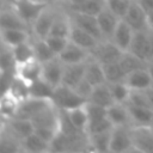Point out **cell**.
Listing matches in <instances>:
<instances>
[{
    "mask_svg": "<svg viewBox=\"0 0 153 153\" xmlns=\"http://www.w3.org/2000/svg\"><path fill=\"white\" fill-rule=\"evenodd\" d=\"M31 121L33 123L35 133L50 143L60 131V109L53 104L35 116Z\"/></svg>",
    "mask_w": 153,
    "mask_h": 153,
    "instance_id": "obj_1",
    "label": "cell"
},
{
    "mask_svg": "<svg viewBox=\"0 0 153 153\" xmlns=\"http://www.w3.org/2000/svg\"><path fill=\"white\" fill-rule=\"evenodd\" d=\"M90 151L88 135L86 133L65 134L59 131L55 139L50 142L49 152H80L87 153Z\"/></svg>",
    "mask_w": 153,
    "mask_h": 153,
    "instance_id": "obj_2",
    "label": "cell"
},
{
    "mask_svg": "<svg viewBox=\"0 0 153 153\" xmlns=\"http://www.w3.org/2000/svg\"><path fill=\"white\" fill-rule=\"evenodd\" d=\"M147 63L153 60V31L148 27L141 31H135L129 50Z\"/></svg>",
    "mask_w": 153,
    "mask_h": 153,
    "instance_id": "obj_3",
    "label": "cell"
},
{
    "mask_svg": "<svg viewBox=\"0 0 153 153\" xmlns=\"http://www.w3.org/2000/svg\"><path fill=\"white\" fill-rule=\"evenodd\" d=\"M11 5L20 18L31 27L37 17L50 5V2L41 0H16Z\"/></svg>",
    "mask_w": 153,
    "mask_h": 153,
    "instance_id": "obj_4",
    "label": "cell"
},
{
    "mask_svg": "<svg viewBox=\"0 0 153 153\" xmlns=\"http://www.w3.org/2000/svg\"><path fill=\"white\" fill-rule=\"evenodd\" d=\"M51 100L54 105L60 110H68L87 103V100H85L81 96H79L74 88L65 85H60L55 88Z\"/></svg>",
    "mask_w": 153,
    "mask_h": 153,
    "instance_id": "obj_5",
    "label": "cell"
},
{
    "mask_svg": "<svg viewBox=\"0 0 153 153\" xmlns=\"http://www.w3.org/2000/svg\"><path fill=\"white\" fill-rule=\"evenodd\" d=\"M59 8L54 5H49L31 25V33L35 38H47L50 33L51 26L56 18Z\"/></svg>",
    "mask_w": 153,
    "mask_h": 153,
    "instance_id": "obj_6",
    "label": "cell"
},
{
    "mask_svg": "<svg viewBox=\"0 0 153 153\" xmlns=\"http://www.w3.org/2000/svg\"><path fill=\"white\" fill-rule=\"evenodd\" d=\"M123 53L124 51L121 50L112 41L103 39L99 41V43L91 50V57H93L102 65H106L120 61Z\"/></svg>",
    "mask_w": 153,
    "mask_h": 153,
    "instance_id": "obj_7",
    "label": "cell"
},
{
    "mask_svg": "<svg viewBox=\"0 0 153 153\" xmlns=\"http://www.w3.org/2000/svg\"><path fill=\"white\" fill-rule=\"evenodd\" d=\"M1 127L5 128L16 137H18L20 141L35 131L33 123L31 120L18 117V116H14L7 120L1 118Z\"/></svg>",
    "mask_w": 153,
    "mask_h": 153,
    "instance_id": "obj_8",
    "label": "cell"
},
{
    "mask_svg": "<svg viewBox=\"0 0 153 153\" xmlns=\"http://www.w3.org/2000/svg\"><path fill=\"white\" fill-rule=\"evenodd\" d=\"M131 147L130 127H114L110 136V153H126Z\"/></svg>",
    "mask_w": 153,
    "mask_h": 153,
    "instance_id": "obj_9",
    "label": "cell"
},
{
    "mask_svg": "<svg viewBox=\"0 0 153 153\" xmlns=\"http://www.w3.org/2000/svg\"><path fill=\"white\" fill-rule=\"evenodd\" d=\"M67 12H68L69 18H71V20H72V23L74 25L79 26L82 30L87 31L88 33L93 35L99 41H103L104 39L103 38V35L100 32L99 25H98L97 16H91V14H86V13H81V12H74V11H67Z\"/></svg>",
    "mask_w": 153,
    "mask_h": 153,
    "instance_id": "obj_10",
    "label": "cell"
},
{
    "mask_svg": "<svg viewBox=\"0 0 153 153\" xmlns=\"http://www.w3.org/2000/svg\"><path fill=\"white\" fill-rule=\"evenodd\" d=\"M51 99H42V98H35V97H29L24 100L20 102V106L18 110L17 116L32 120L35 116H37L39 112L53 105Z\"/></svg>",
    "mask_w": 153,
    "mask_h": 153,
    "instance_id": "obj_11",
    "label": "cell"
},
{
    "mask_svg": "<svg viewBox=\"0 0 153 153\" xmlns=\"http://www.w3.org/2000/svg\"><path fill=\"white\" fill-rule=\"evenodd\" d=\"M133 146L145 153H153V126L130 127Z\"/></svg>",
    "mask_w": 153,
    "mask_h": 153,
    "instance_id": "obj_12",
    "label": "cell"
},
{
    "mask_svg": "<svg viewBox=\"0 0 153 153\" xmlns=\"http://www.w3.org/2000/svg\"><path fill=\"white\" fill-rule=\"evenodd\" d=\"M42 71H43V63L39 62L37 59H32L30 61L17 65L16 75L30 85L42 78Z\"/></svg>",
    "mask_w": 153,
    "mask_h": 153,
    "instance_id": "obj_13",
    "label": "cell"
},
{
    "mask_svg": "<svg viewBox=\"0 0 153 153\" xmlns=\"http://www.w3.org/2000/svg\"><path fill=\"white\" fill-rule=\"evenodd\" d=\"M123 20L129 24L134 31H141L148 27L147 25V11L137 2L133 1L129 10L127 11Z\"/></svg>",
    "mask_w": 153,
    "mask_h": 153,
    "instance_id": "obj_14",
    "label": "cell"
},
{
    "mask_svg": "<svg viewBox=\"0 0 153 153\" xmlns=\"http://www.w3.org/2000/svg\"><path fill=\"white\" fill-rule=\"evenodd\" d=\"M63 69L65 63L57 57L43 63V71H42V78L48 81L53 87H57L62 84V76H63Z\"/></svg>",
    "mask_w": 153,
    "mask_h": 153,
    "instance_id": "obj_15",
    "label": "cell"
},
{
    "mask_svg": "<svg viewBox=\"0 0 153 153\" xmlns=\"http://www.w3.org/2000/svg\"><path fill=\"white\" fill-rule=\"evenodd\" d=\"M8 6H2L0 13V29H22L30 30L31 27L20 18V16L16 12L11 4L7 2Z\"/></svg>",
    "mask_w": 153,
    "mask_h": 153,
    "instance_id": "obj_16",
    "label": "cell"
},
{
    "mask_svg": "<svg viewBox=\"0 0 153 153\" xmlns=\"http://www.w3.org/2000/svg\"><path fill=\"white\" fill-rule=\"evenodd\" d=\"M124 82L128 85L130 90H140L145 91L153 86L152 76L148 72V68H139L136 71H133L128 73L124 78Z\"/></svg>",
    "mask_w": 153,
    "mask_h": 153,
    "instance_id": "obj_17",
    "label": "cell"
},
{
    "mask_svg": "<svg viewBox=\"0 0 153 153\" xmlns=\"http://www.w3.org/2000/svg\"><path fill=\"white\" fill-rule=\"evenodd\" d=\"M91 57V54L88 50L79 47L78 44L73 42H68L63 51L59 55V59L65 65H74V63H82L86 62Z\"/></svg>",
    "mask_w": 153,
    "mask_h": 153,
    "instance_id": "obj_18",
    "label": "cell"
},
{
    "mask_svg": "<svg viewBox=\"0 0 153 153\" xmlns=\"http://www.w3.org/2000/svg\"><path fill=\"white\" fill-rule=\"evenodd\" d=\"M134 33H135V31L133 30V27L129 24H127L123 19H121L112 37L110 38V41H112L121 50L128 51L130 48V44L133 42Z\"/></svg>",
    "mask_w": 153,
    "mask_h": 153,
    "instance_id": "obj_19",
    "label": "cell"
},
{
    "mask_svg": "<svg viewBox=\"0 0 153 153\" xmlns=\"http://www.w3.org/2000/svg\"><path fill=\"white\" fill-rule=\"evenodd\" d=\"M131 127H149L153 126V109L127 104Z\"/></svg>",
    "mask_w": 153,
    "mask_h": 153,
    "instance_id": "obj_20",
    "label": "cell"
},
{
    "mask_svg": "<svg viewBox=\"0 0 153 153\" xmlns=\"http://www.w3.org/2000/svg\"><path fill=\"white\" fill-rule=\"evenodd\" d=\"M0 37L1 44L14 48L16 45L30 41L32 38V33L30 30H22V29H0Z\"/></svg>",
    "mask_w": 153,
    "mask_h": 153,
    "instance_id": "obj_21",
    "label": "cell"
},
{
    "mask_svg": "<svg viewBox=\"0 0 153 153\" xmlns=\"http://www.w3.org/2000/svg\"><path fill=\"white\" fill-rule=\"evenodd\" d=\"M97 20H98V25L100 29V32L103 35L104 39H110L120 23V18L114 14L108 7H105L98 16H97Z\"/></svg>",
    "mask_w": 153,
    "mask_h": 153,
    "instance_id": "obj_22",
    "label": "cell"
},
{
    "mask_svg": "<svg viewBox=\"0 0 153 153\" xmlns=\"http://www.w3.org/2000/svg\"><path fill=\"white\" fill-rule=\"evenodd\" d=\"M69 41L78 44L79 47L88 50L90 54H91V50L99 43L98 38H96L93 35L88 33L87 31L82 30L81 27L74 25L73 23H72V29H71V33H69Z\"/></svg>",
    "mask_w": 153,
    "mask_h": 153,
    "instance_id": "obj_23",
    "label": "cell"
},
{
    "mask_svg": "<svg viewBox=\"0 0 153 153\" xmlns=\"http://www.w3.org/2000/svg\"><path fill=\"white\" fill-rule=\"evenodd\" d=\"M85 67H86V62L74 63V65H65L62 84L61 85L75 88V86L85 76Z\"/></svg>",
    "mask_w": 153,
    "mask_h": 153,
    "instance_id": "obj_24",
    "label": "cell"
},
{
    "mask_svg": "<svg viewBox=\"0 0 153 153\" xmlns=\"http://www.w3.org/2000/svg\"><path fill=\"white\" fill-rule=\"evenodd\" d=\"M91 85L97 86L106 82L105 73H104V67L100 62L94 60L93 57H90L86 61V67H85V76H84Z\"/></svg>",
    "mask_w": 153,
    "mask_h": 153,
    "instance_id": "obj_25",
    "label": "cell"
},
{
    "mask_svg": "<svg viewBox=\"0 0 153 153\" xmlns=\"http://www.w3.org/2000/svg\"><path fill=\"white\" fill-rule=\"evenodd\" d=\"M108 118L111 121L114 127H131L127 104H112L108 108Z\"/></svg>",
    "mask_w": 153,
    "mask_h": 153,
    "instance_id": "obj_26",
    "label": "cell"
},
{
    "mask_svg": "<svg viewBox=\"0 0 153 153\" xmlns=\"http://www.w3.org/2000/svg\"><path fill=\"white\" fill-rule=\"evenodd\" d=\"M87 102L96 104V105H99V106H103V108H106V109L110 108L112 104H115V100L112 98L109 84L105 82V84L94 86Z\"/></svg>",
    "mask_w": 153,
    "mask_h": 153,
    "instance_id": "obj_27",
    "label": "cell"
},
{
    "mask_svg": "<svg viewBox=\"0 0 153 153\" xmlns=\"http://www.w3.org/2000/svg\"><path fill=\"white\" fill-rule=\"evenodd\" d=\"M20 106V100L10 91L2 92L1 100H0V114L1 118L7 120L11 117L17 116L18 110Z\"/></svg>",
    "mask_w": 153,
    "mask_h": 153,
    "instance_id": "obj_28",
    "label": "cell"
},
{
    "mask_svg": "<svg viewBox=\"0 0 153 153\" xmlns=\"http://www.w3.org/2000/svg\"><path fill=\"white\" fill-rule=\"evenodd\" d=\"M72 124L80 131H84L87 134V126H88V114H87V108L86 104L72 108L66 110Z\"/></svg>",
    "mask_w": 153,
    "mask_h": 153,
    "instance_id": "obj_29",
    "label": "cell"
},
{
    "mask_svg": "<svg viewBox=\"0 0 153 153\" xmlns=\"http://www.w3.org/2000/svg\"><path fill=\"white\" fill-rule=\"evenodd\" d=\"M22 147L23 149L33 153H49L50 151V143L35 131L22 140Z\"/></svg>",
    "mask_w": 153,
    "mask_h": 153,
    "instance_id": "obj_30",
    "label": "cell"
},
{
    "mask_svg": "<svg viewBox=\"0 0 153 153\" xmlns=\"http://www.w3.org/2000/svg\"><path fill=\"white\" fill-rule=\"evenodd\" d=\"M23 149L22 141L1 127L0 133V153H20Z\"/></svg>",
    "mask_w": 153,
    "mask_h": 153,
    "instance_id": "obj_31",
    "label": "cell"
},
{
    "mask_svg": "<svg viewBox=\"0 0 153 153\" xmlns=\"http://www.w3.org/2000/svg\"><path fill=\"white\" fill-rule=\"evenodd\" d=\"M110 136L111 131L88 135L90 151L93 153H110Z\"/></svg>",
    "mask_w": 153,
    "mask_h": 153,
    "instance_id": "obj_32",
    "label": "cell"
},
{
    "mask_svg": "<svg viewBox=\"0 0 153 153\" xmlns=\"http://www.w3.org/2000/svg\"><path fill=\"white\" fill-rule=\"evenodd\" d=\"M32 38L30 41H26L24 43H20L18 45H16L14 48H12V53H13V56L16 59L17 65L26 62V61H30L32 59H36L35 57V48H33Z\"/></svg>",
    "mask_w": 153,
    "mask_h": 153,
    "instance_id": "obj_33",
    "label": "cell"
},
{
    "mask_svg": "<svg viewBox=\"0 0 153 153\" xmlns=\"http://www.w3.org/2000/svg\"><path fill=\"white\" fill-rule=\"evenodd\" d=\"M33 42V48H35V57L42 62L45 63L55 57H57V55L51 50V48L49 47V44L47 43V41L44 38H32Z\"/></svg>",
    "mask_w": 153,
    "mask_h": 153,
    "instance_id": "obj_34",
    "label": "cell"
},
{
    "mask_svg": "<svg viewBox=\"0 0 153 153\" xmlns=\"http://www.w3.org/2000/svg\"><path fill=\"white\" fill-rule=\"evenodd\" d=\"M54 91H55V87H53L43 78L30 84V97L42 98V99H51Z\"/></svg>",
    "mask_w": 153,
    "mask_h": 153,
    "instance_id": "obj_35",
    "label": "cell"
},
{
    "mask_svg": "<svg viewBox=\"0 0 153 153\" xmlns=\"http://www.w3.org/2000/svg\"><path fill=\"white\" fill-rule=\"evenodd\" d=\"M118 62H120L122 69L124 71L126 75H127L128 73L133 72V71L139 69V68H145V67H147V65H148L146 61L141 60L140 57H137L136 55L131 54L130 51H124V53L122 54V56H121V59H120Z\"/></svg>",
    "mask_w": 153,
    "mask_h": 153,
    "instance_id": "obj_36",
    "label": "cell"
},
{
    "mask_svg": "<svg viewBox=\"0 0 153 153\" xmlns=\"http://www.w3.org/2000/svg\"><path fill=\"white\" fill-rule=\"evenodd\" d=\"M109 87H110V91H111V94H112L115 103H120V104H127L128 103L131 90L128 87V85L124 81L111 82V84H109Z\"/></svg>",
    "mask_w": 153,
    "mask_h": 153,
    "instance_id": "obj_37",
    "label": "cell"
},
{
    "mask_svg": "<svg viewBox=\"0 0 153 153\" xmlns=\"http://www.w3.org/2000/svg\"><path fill=\"white\" fill-rule=\"evenodd\" d=\"M105 7H106L105 0H86L80 6H78L73 10H67V11H74V12L91 14V16H98Z\"/></svg>",
    "mask_w": 153,
    "mask_h": 153,
    "instance_id": "obj_38",
    "label": "cell"
},
{
    "mask_svg": "<svg viewBox=\"0 0 153 153\" xmlns=\"http://www.w3.org/2000/svg\"><path fill=\"white\" fill-rule=\"evenodd\" d=\"M17 62L12 53V48L1 44L0 53V72H16Z\"/></svg>",
    "mask_w": 153,
    "mask_h": 153,
    "instance_id": "obj_39",
    "label": "cell"
},
{
    "mask_svg": "<svg viewBox=\"0 0 153 153\" xmlns=\"http://www.w3.org/2000/svg\"><path fill=\"white\" fill-rule=\"evenodd\" d=\"M104 67V73L106 78V82H118V81H124L126 73L122 69L120 62H112V63H106L103 65Z\"/></svg>",
    "mask_w": 153,
    "mask_h": 153,
    "instance_id": "obj_40",
    "label": "cell"
},
{
    "mask_svg": "<svg viewBox=\"0 0 153 153\" xmlns=\"http://www.w3.org/2000/svg\"><path fill=\"white\" fill-rule=\"evenodd\" d=\"M7 91L13 93L20 102L30 97V85L27 82H25L24 80H22L20 78H18L17 75Z\"/></svg>",
    "mask_w": 153,
    "mask_h": 153,
    "instance_id": "obj_41",
    "label": "cell"
},
{
    "mask_svg": "<svg viewBox=\"0 0 153 153\" xmlns=\"http://www.w3.org/2000/svg\"><path fill=\"white\" fill-rule=\"evenodd\" d=\"M134 0H105L106 2V7L114 13L116 14L120 19H123L127 11L129 10L131 2Z\"/></svg>",
    "mask_w": 153,
    "mask_h": 153,
    "instance_id": "obj_42",
    "label": "cell"
},
{
    "mask_svg": "<svg viewBox=\"0 0 153 153\" xmlns=\"http://www.w3.org/2000/svg\"><path fill=\"white\" fill-rule=\"evenodd\" d=\"M114 129V124L111 121L105 117L94 122H90L87 126V135L92 134H99V133H105V131H111Z\"/></svg>",
    "mask_w": 153,
    "mask_h": 153,
    "instance_id": "obj_43",
    "label": "cell"
},
{
    "mask_svg": "<svg viewBox=\"0 0 153 153\" xmlns=\"http://www.w3.org/2000/svg\"><path fill=\"white\" fill-rule=\"evenodd\" d=\"M44 39L47 41V43L49 44V47L51 48V50L57 56L63 51V49L66 48V45L69 42V38H67V37H60V36H53V35H49Z\"/></svg>",
    "mask_w": 153,
    "mask_h": 153,
    "instance_id": "obj_44",
    "label": "cell"
},
{
    "mask_svg": "<svg viewBox=\"0 0 153 153\" xmlns=\"http://www.w3.org/2000/svg\"><path fill=\"white\" fill-rule=\"evenodd\" d=\"M127 104H131V105H136V106L151 108L149 102H148V98L146 96V92L145 91H140V90H131Z\"/></svg>",
    "mask_w": 153,
    "mask_h": 153,
    "instance_id": "obj_45",
    "label": "cell"
},
{
    "mask_svg": "<svg viewBox=\"0 0 153 153\" xmlns=\"http://www.w3.org/2000/svg\"><path fill=\"white\" fill-rule=\"evenodd\" d=\"M93 85H91L85 78L75 86V91L78 92V94L79 96H81L85 100H88V98H90V96H91V93H92V91H93Z\"/></svg>",
    "mask_w": 153,
    "mask_h": 153,
    "instance_id": "obj_46",
    "label": "cell"
},
{
    "mask_svg": "<svg viewBox=\"0 0 153 153\" xmlns=\"http://www.w3.org/2000/svg\"><path fill=\"white\" fill-rule=\"evenodd\" d=\"M63 4V8L66 10H73L78 6H80L81 4H84L86 0H60Z\"/></svg>",
    "mask_w": 153,
    "mask_h": 153,
    "instance_id": "obj_47",
    "label": "cell"
},
{
    "mask_svg": "<svg viewBox=\"0 0 153 153\" xmlns=\"http://www.w3.org/2000/svg\"><path fill=\"white\" fill-rule=\"evenodd\" d=\"M137 1L147 12L153 11V0H135Z\"/></svg>",
    "mask_w": 153,
    "mask_h": 153,
    "instance_id": "obj_48",
    "label": "cell"
},
{
    "mask_svg": "<svg viewBox=\"0 0 153 153\" xmlns=\"http://www.w3.org/2000/svg\"><path fill=\"white\" fill-rule=\"evenodd\" d=\"M145 92H146V96H147V98H148L149 105H151V108L153 109V86H151L149 88L145 90Z\"/></svg>",
    "mask_w": 153,
    "mask_h": 153,
    "instance_id": "obj_49",
    "label": "cell"
},
{
    "mask_svg": "<svg viewBox=\"0 0 153 153\" xmlns=\"http://www.w3.org/2000/svg\"><path fill=\"white\" fill-rule=\"evenodd\" d=\"M147 25H148V29L153 31V11L147 12Z\"/></svg>",
    "mask_w": 153,
    "mask_h": 153,
    "instance_id": "obj_50",
    "label": "cell"
},
{
    "mask_svg": "<svg viewBox=\"0 0 153 153\" xmlns=\"http://www.w3.org/2000/svg\"><path fill=\"white\" fill-rule=\"evenodd\" d=\"M147 68H148V72H149V74H151V76H152V80H153V60H151V61L148 62Z\"/></svg>",
    "mask_w": 153,
    "mask_h": 153,
    "instance_id": "obj_51",
    "label": "cell"
},
{
    "mask_svg": "<svg viewBox=\"0 0 153 153\" xmlns=\"http://www.w3.org/2000/svg\"><path fill=\"white\" fill-rule=\"evenodd\" d=\"M126 153H145V152H142V151H140L139 148H136V147L133 146V147H131L130 149H128Z\"/></svg>",
    "mask_w": 153,
    "mask_h": 153,
    "instance_id": "obj_52",
    "label": "cell"
},
{
    "mask_svg": "<svg viewBox=\"0 0 153 153\" xmlns=\"http://www.w3.org/2000/svg\"><path fill=\"white\" fill-rule=\"evenodd\" d=\"M49 153H80V152H49Z\"/></svg>",
    "mask_w": 153,
    "mask_h": 153,
    "instance_id": "obj_53",
    "label": "cell"
},
{
    "mask_svg": "<svg viewBox=\"0 0 153 153\" xmlns=\"http://www.w3.org/2000/svg\"><path fill=\"white\" fill-rule=\"evenodd\" d=\"M20 153H33V152H29V151H25V149H22Z\"/></svg>",
    "mask_w": 153,
    "mask_h": 153,
    "instance_id": "obj_54",
    "label": "cell"
},
{
    "mask_svg": "<svg viewBox=\"0 0 153 153\" xmlns=\"http://www.w3.org/2000/svg\"><path fill=\"white\" fill-rule=\"evenodd\" d=\"M2 1H6V2H8V4H12V2L16 1V0H2Z\"/></svg>",
    "mask_w": 153,
    "mask_h": 153,
    "instance_id": "obj_55",
    "label": "cell"
},
{
    "mask_svg": "<svg viewBox=\"0 0 153 153\" xmlns=\"http://www.w3.org/2000/svg\"><path fill=\"white\" fill-rule=\"evenodd\" d=\"M41 1H49V2H51L53 0H41Z\"/></svg>",
    "mask_w": 153,
    "mask_h": 153,
    "instance_id": "obj_56",
    "label": "cell"
},
{
    "mask_svg": "<svg viewBox=\"0 0 153 153\" xmlns=\"http://www.w3.org/2000/svg\"><path fill=\"white\" fill-rule=\"evenodd\" d=\"M87 153H93V152H87Z\"/></svg>",
    "mask_w": 153,
    "mask_h": 153,
    "instance_id": "obj_57",
    "label": "cell"
}]
</instances>
